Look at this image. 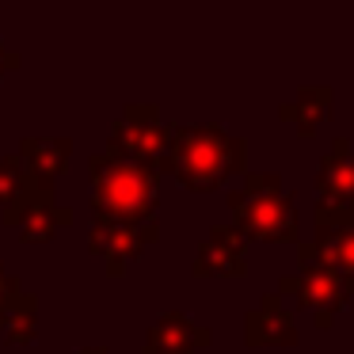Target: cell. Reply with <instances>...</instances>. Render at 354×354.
Returning <instances> with one entry per match:
<instances>
[{
    "mask_svg": "<svg viewBox=\"0 0 354 354\" xmlns=\"http://www.w3.org/2000/svg\"><path fill=\"white\" fill-rule=\"evenodd\" d=\"M248 141L221 126H171L160 176H171L187 191H217L232 176H244Z\"/></svg>",
    "mask_w": 354,
    "mask_h": 354,
    "instance_id": "obj_1",
    "label": "cell"
},
{
    "mask_svg": "<svg viewBox=\"0 0 354 354\" xmlns=\"http://www.w3.org/2000/svg\"><path fill=\"white\" fill-rule=\"evenodd\" d=\"M92 176V217L107 225H153L160 206V171L118 156L111 149L88 160Z\"/></svg>",
    "mask_w": 354,
    "mask_h": 354,
    "instance_id": "obj_2",
    "label": "cell"
},
{
    "mask_svg": "<svg viewBox=\"0 0 354 354\" xmlns=\"http://www.w3.org/2000/svg\"><path fill=\"white\" fill-rule=\"evenodd\" d=\"M232 229L244 240L263 244H297V202L282 187L278 171H244L236 191H229Z\"/></svg>",
    "mask_w": 354,
    "mask_h": 354,
    "instance_id": "obj_3",
    "label": "cell"
},
{
    "mask_svg": "<svg viewBox=\"0 0 354 354\" xmlns=\"http://www.w3.org/2000/svg\"><path fill=\"white\" fill-rule=\"evenodd\" d=\"M313 240L297 244L301 267H331L346 282L354 297V206H335V202H316L313 209Z\"/></svg>",
    "mask_w": 354,
    "mask_h": 354,
    "instance_id": "obj_4",
    "label": "cell"
},
{
    "mask_svg": "<svg viewBox=\"0 0 354 354\" xmlns=\"http://www.w3.org/2000/svg\"><path fill=\"white\" fill-rule=\"evenodd\" d=\"M168 130L171 126L160 118V107H156V103H126L118 122L111 126L107 149L160 171L164 153H168Z\"/></svg>",
    "mask_w": 354,
    "mask_h": 354,
    "instance_id": "obj_5",
    "label": "cell"
},
{
    "mask_svg": "<svg viewBox=\"0 0 354 354\" xmlns=\"http://www.w3.org/2000/svg\"><path fill=\"white\" fill-rule=\"evenodd\" d=\"M274 293L282 301L290 297L293 308H308V313H313V324L320 331H328L331 324H335V316L346 308V301H351L346 282L331 267H320V263L297 267V274H286Z\"/></svg>",
    "mask_w": 354,
    "mask_h": 354,
    "instance_id": "obj_6",
    "label": "cell"
},
{
    "mask_svg": "<svg viewBox=\"0 0 354 354\" xmlns=\"http://www.w3.org/2000/svg\"><path fill=\"white\" fill-rule=\"evenodd\" d=\"M160 240V221L153 225H107V221H92L88 229V248L92 255H100L107 263V274H122V267L130 259H138L149 244Z\"/></svg>",
    "mask_w": 354,
    "mask_h": 354,
    "instance_id": "obj_7",
    "label": "cell"
},
{
    "mask_svg": "<svg viewBox=\"0 0 354 354\" xmlns=\"http://www.w3.org/2000/svg\"><path fill=\"white\" fill-rule=\"evenodd\" d=\"M194 278H244L248 274V248L232 225H209L206 240L194 252Z\"/></svg>",
    "mask_w": 354,
    "mask_h": 354,
    "instance_id": "obj_8",
    "label": "cell"
},
{
    "mask_svg": "<svg viewBox=\"0 0 354 354\" xmlns=\"http://www.w3.org/2000/svg\"><path fill=\"white\" fill-rule=\"evenodd\" d=\"M244 343L248 346H297L301 331L293 313L278 293H263L259 305L244 313Z\"/></svg>",
    "mask_w": 354,
    "mask_h": 354,
    "instance_id": "obj_9",
    "label": "cell"
},
{
    "mask_svg": "<svg viewBox=\"0 0 354 354\" xmlns=\"http://www.w3.org/2000/svg\"><path fill=\"white\" fill-rule=\"evenodd\" d=\"M214 343V331L206 324H194L187 313H164L145 335V354H198Z\"/></svg>",
    "mask_w": 354,
    "mask_h": 354,
    "instance_id": "obj_10",
    "label": "cell"
},
{
    "mask_svg": "<svg viewBox=\"0 0 354 354\" xmlns=\"http://www.w3.org/2000/svg\"><path fill=\"white\" fill-rule=\"evenodd\" d=\"M69 153H73L69 138H24L19 141V160H24V168L39 194H54L57 179L69 168Z\"/></svg>",
    "mask_w": 354,
    "mask_h": 354,
    "instance_id": "obj_11",
    "label": "cell"
},
{
    "mask_svg": "<svg viewBox=\"0 0 354 354\" xmlns=\"http://www.w3.org/2000/svg\"><path fill=\"white\" fill-rule=\"evenodd\" d=\"M316 191H320V202L354 206V149H351V138L339 133V138L331 141V153L320 156V164H316Z\"/></svg>",
    "mask_w": 354,
    "mask_h": 354,
    "instance_id": "obj_12",
    "label": "cell"
},
{
    "mask_svg": "<svg viewBox=\"0 0 354 354\" xmlns=\"http://www.w3.org/2000/svg\"><path fill=\"white\" fill-rule=\"evenodd\" d=\"M331 107H335L331 84H305V88H297L293 103H282V107H278V115H282L286 122H293L297 138L308 141V138H316V130L331 118Z\"/></svg>",
    "mask_w": 354,
    "mask_h": 354,
    "instance_id": "obj_13",
    "label": "cell"
},
{
    "mask_svg": "<svg viewBox=\"0 0 354 354\" xmlns=\"http://www.w3.org/2000/svg\"><path fill=\"white\" fill-rule=\"evenodd\" d=\"M35 194L39 191H35V183H31V176H27L19 153L0 156V221L12 225V229H19V221H24V214L31 209Z\"/></svg>",
    "mask_w": 354,
    "mask_h": 354,
    "instance_id": "obj_14",
    "label": "cell"
},
{
    "mask_svg": "<svg viewBox=\"0 0 354 354\" xmlns=\"http://www.w3.org/2000/svg\"><path fill=\"white\" fill-rule=\"evenodd\" d=\"M65 225H73V209L57 206L54 194H35L31 209H27L24 221H19V236H24L27 244H46V240H54L57 229H65Z\"/></svg>",
    "mask_w": 354,
    "mask_h": 354,
    "instance_id": "obj_15",
    "label": "cell"
},
{
    "mask_svg": "<svg viewBox=\"0 0 354 354\" xmlns=\"http://www.w3.org/2000/svg\"><path fill=\"white\" fill-rule=\"evenodd\" d=\"M35 328H39V297L35 293H19L8 308V320H4V335H8L12 346H27L35 339Z\"/></svg>",
    "mask_w": 354,
    "mask_h": 354,
    "instance_id": "obj_16",
    "label": "cell"
},
{
    "mask_svg": "<svg viewBox=\"0 0 354 354\" xmlns=\"http://www.w3.org/2000/svg\"><path fill=\"white\" fill-rule=\"evenodd\" d=\"M24 293V286H19V278H12L8 270L0 267V328H4V320H8V308H12V301Z\"/></svg>",
    "mask_w": 354,
    "mask_h": 354,
    "instance_id": "obj_17",
    "label": "cell"
},
{
    "mask_svg": "<svg viewBox=\"0 0 354 354\" xmlns=\"http://www.w3.org/2000/svg\"><path fill=\"white\" fill-rule=\"evenodd\" d=\"M19 65H24V62H19V54H16V50H8L4 42H0V77H4V73H16Z\"/></svg>",
    "mask_w": 354,
    "mask_h": 354,
    "instance_id": "obj_18",
    "label": "cell"
},
{
    "mask_svg": "<svg viewBox=\"0 0 354 354\" xmlns=\"http://www.w3.org/2000/svg\"><path fill=\"white\" fill-rule=\"evenodd\" d=\"M77 354H111V351H107V346H80Z\"/></svg>",
    "mask_w": 354,
    "mask_h": 354,
    "instance_id": "obj_19",
    "label": "cell"
}]
</instances>
